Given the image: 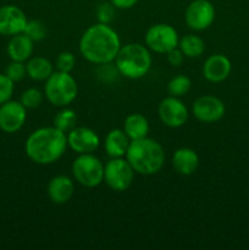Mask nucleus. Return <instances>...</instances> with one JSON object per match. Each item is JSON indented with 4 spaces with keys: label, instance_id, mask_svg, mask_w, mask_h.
Segmentation results:
<instances>
[{
    "label": "nucleus",
    "instance_id": "nucleus-1",
    "mask_svg": "<svg viewBox=\"0 0 249 250\" xmlns=\"http://www.w3.org/2000/svg\"><path fill=\"white\" fill-rule=\"evenodd\" d=\"M121 48V41L114 28L106 23L88 27L80 41L83 58L95 65H107L115 60Z\"/></svg>",
    "mask_w": 249,
    "mask_h": 250
},
{
    "label": "nucleus",
    "instance_id": "nucleus-2",
    "mask_svg": "<svg viewBox=\"0 0 249 250\" xmlns=\"http://www.w3.org/2000/svg\"><path fill=\"white\" fill-rule=\"evenodd\" d=\"M67 148V137L56 127H42L29 134L24 150L29 160L38 165L58 161Z\"/></svg>",
    "mask_w": 249,
    "mask_h": 250
},
{
    "label": "nucleus",
    "instance_id": "nucleus-3",
    "mask_svg": "<svg viewBox=\"0 0 249 250\" xmlns=\"http://www.w3.org/2000/svg\"><path fill=\"white\" fill-rule=\"evenodd\" d=\"M124 156L134 172L144 176L155 175L165 163V151L161 144L148 137L131 141Z\"/></svg>",
    "mask_w": 249,
    "mask_h": 250
},
{
    "label": "nucleus",
    "instance_id": "nucleus-4",
    "mask_svg": "<svg viewBox=\"0 0 249 250\" xmlns=\"http://www.w3.org/2000/svg\"><path fill=\"white\" fill-rule=\"evenodd\" d=\"M115 67L120 75L131 80L144 77L151 67L150 51L139 43L126 44L115 58Z\"/></svg>",
    "mask_w": 249,
    "mask_h": 250
},
{
    "label": "nucleus",
    "instance_id": "nucleus-5",
    "mask_svg": "<svg viewBox=\"0 0 249 250\" xmlns=\"http://www.w3.org/2000/svg\"><path fill=\"white\" fill-rule=\"evenodd\" d=\"M44 93L48 102L54 106H67L77 97L78 85L70 72L55 71L46 80Z\"/></svg>",
    "mask_w": 249,
    "mask_h": 250
},
{
    "label": "nucleus",
    "instance_id": "nucleus-6",
    "mask_svg": "<svg viewBox=\"0 0 249 250\" xmlns=\"http://www.w3.org/2000/svg\"><path fill=\"white\" fill-rule=\"evenodd\" d=\"M72 175L83 187H98L104 182V164L92 153L80 154L72 164Z\"/></svg>",
    "mask_w": 249,
    "mask_h": 250
},
{
    "label": "nucleus",
    "instance_id": "nucleus-7",
    "mask_svg": "<svg viewBox=\"0 0 249 250\" xmlns=\"http://www.w3.org/2000/svg\"><path fill=\"white\" fill-rule=\"evenodd\" d=\"M134 170L124 158H111L104 165V182L115 192H124L132 186Z\"/></svg>",
    "mask_w": 249,
    "mask_h": 250
},
{
    "label": "nucleus",
    "instance_id": "nucleus-8",
    "mask_svg": "<svg viewBox=\"0 0 249 250\" xmlns=\"http://www.w3.org/2000/svg\"><path fill=\"white\" fill-rule=\"evenodd\" d=\"M146 48L158 54H167L178 46L177 31L167 23H158L151 26L145 33Z\"/></svg>",
    "mask_w": 249,
    "mask_h": 250
},
{
    "label": "nucleus",
    "instance_id": "nucleus-9",
    "mask_svg": "<svg viewBox=\"0 0 249 250\" xmlns=\"http://www.w3.org/2000/svg\"><path fill=\"white\" fill-rule=\"evenodd\" d=\"M185 20L193 31H204L215 20L214 5L209 0H194L186 9Z\"/></svg>",
    "mask_w": 249,
    "mask_h": 250
},
{
    "label": "nucleus",
    "instance_id": "nucleus-10",
    "mask_svg": "<svg viewBox=\"0 0 249 250\" xmlns=\"http://www.w3.org/2000/svg\"><path fill=\"white\" fill-rule=\"evenodd\" d=\"M159 117L165 126L178 128L188 120V109L178 98L167 97L161 100L158 109Z\"/></svg>",
    "mask_w": 249,
    "mask_h": 250
},
{
    "label": "nucleus",
    "instance_id": "nucleus-11",
    "mask_svg": "<svg viewBox=\"0 0 249 250\" xmlns=\"http://www.w3.org/2000/svg\"><path fill=\"white\" fill-rule=\"evenodd\" d=\"M226 107L224 102L214 95H203L193 104V115L204 124L217 122L224 117Z\"/></svg>",
    "mask_w": 249,
    "mask_h": 250
},
{
    "label": "nucleus",
    "instance_id": "nucleus-12",
    "mask_svg": "<svg viewBox=\"0 0 249 250\" xmlns=\"http://www.w3.org/2000/svg\"><path fill=\"white\" fill-rule=\"evenodd\" d=\"M26 107L21 102L7 100L0 105V129L6 133H15L26 122Z\"/></svg>",
    "mask_w": 249,
    "mask_h": 250
},
{
    "label": "nucleus",
    "instance_id": "nucleus-13",
    "mask_svg": "<svg viewBox=\"0 0 249 250\" xmlns=\"http://www.w3.org/2000/svg\"><path fill=\"white\" fill-rule=\"evenodd\" d=\"M27 21L26 15L19 6L5 5L0 7V34L2 36L23 33Z\"/></svg>",
    "mask_w": 249,
    "mask_h": 250
},
{
    "label": "nucleus",
    "instance_id": "nucleus-14",
    "mask_svg": "<svg viewBox=\"0 0 249 250\" xmlns=\"http://www.w3.org/2000/svg\"><path fill=\"white\" fill-rule=\"evenodd\" d=\"M67 146L78 154L93 153L100 144V138L88 127H75L67 133Z\"/></svg>",
    "mask_w": 249,
    "mask_h": 250
},
{
    "label": "nucleus",
    "instance_id": "nucleus-15",
    "mask_svg": "<svg viewBox=\"0 0 249 250\" xmlns=\"http://www.w3.org/2000/svg\"><path fill=\"white\" fill-rule=\"evenodd\" d=\"M232 70L231 61L222 54H214L205 60L203 65V76L211 83L224 82Z\"/></svg>",
    "mask_w": 249,
    "mask_h": 250
},
{
    "label": "nucleus",
    "instance_id": "nucleus-16",
    "mask_svg": "<svg viewBox=\"0 0 249 250\" xmlns=\"http://www.w3.org/2000/svg\"><path fill=\"white\" fill-rule=\"evenodd\" d=\"M75 185L70 177L65 175L55 176L48 183L46 193L54 204H65L72 198Z\"/></svg>",
    "mask_w": 249,
    "mask_h": 250
},
{
    "label": "nucleus",
    "instance_id": "nucleus-17",
    "mask_svg": "<svg viewBox=\"0 0 249 250\" xmlns=\"http://www.w3.org/2000/svg\"><path fill=\"white\" fill-rule=\"evenodd\" d=\"M172 166L180 175H193L199 166V156L193 149L180 148L173 153Z\"/></svg>",
    "mask_w": 249,
    "mask_h": 250
},
{
    "label": "nucleus",
    "instance_id": "nucleus-18",
    "mask_svg": "<svg viewBox=\"0 0 249 250\" xmlns=\"http://www.w3.org/2000/svg\"><path fill=\"white\" fill-rule=\"evenodd\" d=\"M131 139L124 129L114 128L106 134L104 142V148L110 158H124L127 153Z\"/></svg>",
    "mask_w": 249,
    "mask_h": 250
},
{
    "label": "nucleus",
    "instance_id": "nucleus-19",
    "mask_svg": "<svg viewBox=\"0 0 249 250\" xmlns=\"http://www.w3.org/2000/svg\"><path fill=\"white\" fill-rule=\"evenodd\" d=\"M33 54V41L24 33L12 36L7 44V55L12 61H24L28 60Z\"/></svg>",
    "mask_w": 249,
    "mask_h": 250
},
{
    "label": "nucleus",
    "instance_id": "nucleus-20",
    "mask_svg": "<svg viewBox=\"0 0 249 250\" xmlns=\"http://www.w3.org/2000/svg\"><path fill=\"white\" fill-rule=\"evenodd\" d=\"M124 131L131 141H137L148 137L149 122L143 115L131 114L126 117L124 124Z\"/></svg>",
    "mask_w": 249,
    "mask_h": 250
},
{
    "label": "nucleus",
    "instance_id": "nucleus-21",
    "mask_svg": "<svg viewBox=\"0 0 249 250\" xmlns=\"http://www.w3.org/2000/svg\"><path fill=\"white\" fill-rule=\"evenodd\" d=\"M27 75L34 81H46L54 72L53 63L43 56L29 58L26 63Z\"/></svg>",
    "mask_w": 249,
    "mask_h": 250
},
{
    "label": "nucleus",
    "instance_id": "nucleus-22",
    "mask_svg": "<svg viewBox=\"0 0 249 250\" xmlns=\"http://www.w3.org/2000/svg\"><path fill=\"white\" fill-rule=\"evenodd\" d=\"M178 49L186 58H199L205 50V43L199 36L186 34L178 41Z\"/></svg>",
    "mask_w": 249,
    "mask_h": 250
},
{
    "label": "nucleus",
    "instance_id": "nucleus-23",
    "mask_svg": "<svg viewBox=\"0 0 249 250\" xmlns=\"http://www.w3.org/2000/svg\"><path fill=\"white\" fill-rule=\"evenodd\" d=\"M76 124H77V115L71 109L61 110L54 117V127L60 129L63 133H68L71 129L75 128Z\"/></svg>",
    "mask_w": 249,
    "mask_h": 250
},
{
    "label": "nucleus",
    "instance_id": "nucleus-24",
    "mask_svg": "<svg viewBox=\"0 0 249 250\" xmlns=\"http://www.w3.org/2000/svg\"><path fill=\"white\" fill-rule=\"evenodd\" d=\"M192 88V81L189 77H187L186 75H177L173 78H171V81L167 84V90L168 94L171 97L180 98L183 95L187 94L188 92Z\"/></svg>",
    "mask_w": 249,
    "mask_h": 250
},
{
    "label": "nucleus",
    "instance_id": "nucleus-25",
    "mask_svg": "<svg viewBox=\"0 0 249 250\" xmlns=\"http://www.w3.org/2000/svg\"><path fill=\"white\" fill-rule=\"evenodd\" d=\"M23 33L33 42H39L45 38L48 29H46L45 24L39 20H31V21H27Z\"/></svg>",
    "mask_w": 249,
    "mask_h": 250
},
{
    "label": "nucleus",
    "instance_id": "nucleus-26",
    "mask_svg": "<svg viewBox=\"0 0 249 250\" xmlns=\"http://www.w3.org/2000/svg\"><path fill=\"white\" fill-rule=\"evenodd\" d=\"M43 102V94L37 88H29L21 95V103L26 109H36Z\"/></svg>",
    "mask_w": 249,
    "mask_h": 250
},
{
    "label": "nucleus",
    "instance_id": "nucleus-27",
    "mask_svg": "<svg viewBox=\"0 0 249 250\" xmlns=\"http://www.w3.org/2000/svg\"><path fill=\"white\" fill-rule=\"evenodd\" d=\"M5 75L12 81V82H19L22 81L27 75V68L26 65L21 61H12L11 63H9L5 70Z\"/></svg>",
    "mask_w": 249,
    "mask_h": 250
},
{
    "label": "nucleus",
    "instance_id": "nucleus-28",
    "mask_svg": "<svg viewBox=\"0 0 249 250\" xmlns=\"http://www.w3.org/2000/svg\"><path fill=\"white\" fill-rule=\"evenodd\" d=\"M56 68L61 72H71L75 68L76 58L70 51H62L56 58Z\"/></svg>",
    "mask_w": 249,
    "mask_h": 250
},
{
    "label": "nucleus",
    "instance_id": "nucleus-29",
    "mask_svg": "<svg viewBox=\"0 0 249 250\" xmlns=\"http://www.w3.org/2000/svg\"><path fill=\"white\" fill-rule=\"evenodd\" d=\"M115 9L116 7L111 2H102L97 7V17L100 23L109 24L115 17Z\"/></svg>",
    "mask_w": 249,
    "mask_h": 250
},
{
    "label": "nucleus",
    "instance_id": "nucleus-30",
    "mask_svg": "<svg viewBox=\"0 0 249 250\" xmlns=\"http://www.w3.org/2000/svg\"><path fill=\"white\" fill-rule=\"evenodd\" d=\"M14 93V82L6 75L0 73V105L10 100Z\"/></svg>",
    "mask_w": 249,
    "mask_h": 250
},
{
    "label": "nucleus",
    "instance_id": "nucleus-31",
    "mask_svg": "<svg viewBox=\"0 0 249 250\" xmlns=\"http://www.w3.org/2000/svg\"><path fill=\"white\" fill-rule=\"evenodd\" d=\"M166 55H167L168 63H170L171 66H176V67L182 65L183 59H185V55H183V53L178 48L172 49V50L168 51Z\"/></svg>",
    "mask_w": 249,
    "mask_h": 250
},
{
    "label": "nucleus",
    "instance_id": "nucleus-32",
    "mask_svg": "<svg viewBox=\"0 0 249 250\" xmlns=\"http://www.w3.org/2000/svg\"><path fill=\"white\" fill-rule=\"evenodd\" d=\"M110 2H111L116 9L126 10L133 7L134 5L138 2V0H110Z\"/></svg>",
    "mask_w": 249,
    "mask_h": 250
}]
</instances>
